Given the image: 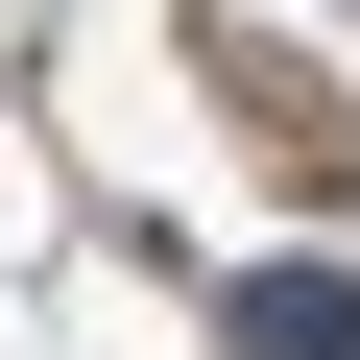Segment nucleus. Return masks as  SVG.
I'll list each match as a JSON object with an SVG mask.
<instances>
[{
  "mask_svg": "<svg viewBox=\"0 0 360 360\" xmlns=\"http://www.w3.org/2000/svg\"><path fill=\"white\" fill-rule=\"evenodd\" d=\"M240 360H360V288H312V264H264V288H240Z\"/></svg>",
  "mask_w": 360,
  "mask_h": 360,
  "instance_id": "obj_1",
  "label": "nucleus"
}]
</instances>
